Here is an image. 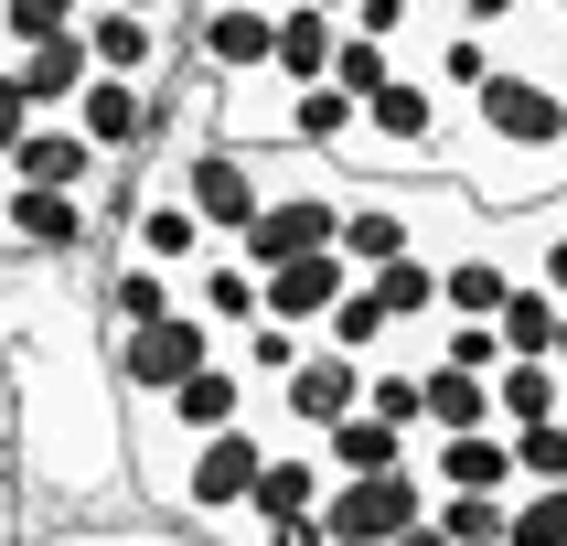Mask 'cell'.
Here are the masks:
<instances>
[{"label":"cell","instance_id":"cell-29","mask_svg":"<svg viewBox=\"0 0 567 546\" xmlns=\"http://www.w3.org/2000/svg\"><path fill=\"white\" fill-rule=\"evenodd\" d=\"M32 546H96V525H86V514H64V504H54V525H43Z\"/></svg>","mask_w":567,"mask_h":546},{"label":"cell","instance_id":"cell-31","mask_svg":"<svg viewBox=\"0 0 567 546\" xmlns=\"http://www.w3.org/2000/svg\"><path fill=\"white\" fill-rule=\"evenodd\" d=\"M385 546H450V536H440V525H429V514H417V525H396V536H385Z\"/></svg>","mask_w":567,"mask_h":546},{"label":"cell","instance_id":"cell-4","mask_svg":"<svg viewBox=\"0 0 567 546\" xmlns=\"http://www.w3.org/2000/svg\"><path fill=\"white\" fill-rule=\"evenodd\" d=\"M151 172H172V183H183V204L204 215V236H215V247L257 215V193H268V151H247V140H204V151H183V161H151Z\"/></svg>","mask_w":567,"mask_h":546},{"label":"cell","instance_id":"cell-5","mask_svg":"<svg viewBox=\"0 0 567 546\" xmlns=\"http://www.w3.org/2000/svg\"><path fill=\"white\" fill-rule=\"evenodd\" d=\"M96 247V204L86 193H43L0 172V257H86Z\"/></svg>","mask_w":567,"mask_h":546},{"label":"cell","instance_id":"cell-16","mask_svg":"<svg viewBox=\"0 0 567 546\" xmlns=\"http://www.w3.org/2000/svg\"><path fill=\"white\" fill-rule=\"evenodd\" d=\"M408 450H417L408 429H385L375 408H343V418H332V429L311 440V461H321V472H396Z\"/></svg>","mask_w":567,"mask_h":546},{"label":"cell","instance_id":"cell-7","mask_svg":"<svg viewBox=\"0 0 567 546\" xmlns=\"http://www.w3.org/2000/svg\"><path fill=\"white\" fill-rule=\"evenodd\" d=\"M75 43H86L96 75H151V86L172 75V54H183L161 11H118V0H86V11H75Z\"/></svg>","mask_w":567,"mask_h":546},{"label":"cell","instance_id":"cell-37","mask_svg":"<svg viewBox=\"0 0 567 546\" xmlns=\"http://www.w3.org/2000/svg\"><path fill=\"white\" fill-rule=\"evenodd\" d=\"M557 96H567V64H557Z\"/></svg>","mask_w":567,"mask_h":546},{"label":"cell","instance_id":"cell-26","mask_svg":"<svg viewBox=\"0 0 567 546\" xmlns=\"http://www.w3.org/2000/svg\"><path fill=\"white\" fill-rule=\"evenodd\" d=\"M343 32H364V43H408V32H417V0H353Z\"/></svg>","mask_w":567,"mask_h":546},{"label":"cell","instance_id":"cell-10","mask_svg":"<svg viewBox=\"0 0 567 546\" xmlns=\"http://www.w3.org/2000/svg\"><path fill=\"white\" fill-rule=\"evenodd\" d=\"M408 461L429 472V493H514V440L504 429H429Z\"/></svg>","mask_w":567,"mask_h":546},{"label":"cell","instance_id":"cell-25","mask_svg":"<svg viewBox=\"0 0 567 546\" xmlns=\"http://www.w3.org/2000/svg\"><path fill=\"white\" fill-rule=\"evenodd\" d=\"M504 440H514V482H567V408L525 418V429H504Z\"/></svg>","mask_w":567,"mask_h":546},{"label":"cell","instance_id":"cell-11","mask_svg":"<svg viewBox=\"0 0 567 546\" xmlns=\"http://www.w3.org/2000/svg\"><path fill=\"white\" fill-rule=\"evenodd\" d=\"M353 289V268H343V247H300V257H279V268H257V311L268 321H300L311 332L332 300Z\"/></svg>","mask_w":567,"mask_h":546},{"label":"cell","instance_id":"cell-15","mask_svg":"<svg viewBox=\"0 0 567 546\" xmlns=\"http://www.w3.org/2000/svg\"><path fill=\"white\" fill-rule=\"evenodd\" d=\"M429 429H504V418H493V385L440 364V353H417V440H429Z\"/></svg>","mask_w":567,"mask_h":546},{"label":"cell","instance_id":"cell-27","mask_svg":"<svg viewBox=\"0 0 567 546\" xmlns=\"http://www.w3.org/2000/svg\"><path fill=\"white\" fill-rule=\"evenodd\" d=\"M22 128H32V96L11 86V64H0V161H11V140H22Z\"/></svg>","mask_w":567,"mask_h":546},{"label":"cell","instance_id":"cell-1","mask_svg":"<svg viewBox=\"0 0 567 546\" xmlns=\"http://www.w3.org/2000/svg\"><path fill=\"white\" fill-rule=\"evenodd\" d=\"M204 353H225V332L193 311V300H172L161 321H128V332H107V375H118L128 408H151V396H172V385H183Z\"/></svg>","mask_w":567,"mask_h":546},{"label":"cell","instance_id":"cell-17","mask_svg":"<svg viewBox=\"0 0 567 546\" xmlns=\"http://www.w3.org/2000/svg\"><path fill=\"white\" fill-rule=\"evenodd\" d=\"M482 385H493V418H504V429H525V418H557V408H567V375L546 364V353H504Z\"/></svg>","mask_w":567,"mask_h":546},{"label":"cell","instance_id":"cell-3","mask_svg":"<svg viewBox=\"0 0 567 546\" xmlns=\"http://www.w3.org/2000/svg\"><path fill=\"white\" fill-rule=\"evenodd\" d=\"M64 119H75V140H86L107 172H140L161 140V86L151 75H86V86L64 96Z\"/></svg>","mask_w":567,"mask_h":546},{"label":"cell","instance_id":"cell-35","mask_svg":"<svg viewBox=\"0 0 567 546\" xmlns=\"http://www.w3.org/2000/svg\"><path fill=\"white\" fill-rule=\"evenodd\" d=\"M417 11H450V0H417Z\"/></svg>","mask_w":567,"mask_h":546},{"label":"cell","instance_id":"cell-14","mask_svg":"<svg viewBox=\"0 0 567 546\" xmlns=\"http://www.w3.org/2000/svg\"><path fill=\"white\" fill-rule=\"evenodd\" d=\"M332 43H343V22H332V11H311V0H279L268 75H279V86H321V75H332Z\"/></svg>","mask_w":567,"mask_h":546},{"label":"cell","instance_id":"cell-28","mask_svg":"<svg viewBox=\"0 0 567 546\" xmlns=\"http://www.w3.org/2000/svg\"><path fill=\"white\" fill-rule=\"evenodd\" d=\"M525 0H450V22H472V32H504Z\"/></svg>","mask_w":567,"mask_h":546},{"label":"cell","instance_id":"cell-12","mask_svg":"<svg viewBox=\"0 0 567 546\" xmlns=\"http://www.w3.org/2000/svg\"><path fill=\"white\" fill-rule=\"evenodd\" d=\"M0 172H11V183H43V193H86V204H96V183H107V161L75 140V119H32Z\"/></svg>","mask_w":567,"mask_h":546},{"label":"cell","instance_id":"cell-13","mask_svg":"<svg viewBox=\"0 0 567 546\" xmlns=\"http://www.w3.org/2000/svg\"><path fill=\"white\" fill-rule=\"evenodd\" d=\"M0 64H11V86L32 96V119H64V96H75V86H86V75H96L75 32H43V43H11V54H0Z\"/></svg>","mask_w":567,"mask_h":546},{"label":"cell","instance_id":"cell-19","mask_svg":"<svg viewBox=\"0 0 567 546\" xmlns=\"http://www.w3.org/2000/svg\"><path fill=\"white\" fill-rule=\"evenodd\" d=\"M289 151H321V161H343V140H353V96L321 75V86H289V128H279Z\"/></svg>","mask_w":567,"mask_h":546},{"label":"cell","instance_id":"cell-18","mask_svg":"<svg viewBox=\"0 0 567 546\" xmlns=\"http://www.w3.org/2000/svg\"><path fill=\"white\" fill-rule=\"evenodd\" d=\"M364 289H375V311L396 321V332H417V321H440V257H385V268H364Z\"/></svg>","mask_w":567,"mask_h":546},{"label":"cell","instance_id":"cell-9","mask_svg":"<svg viewBox=\"0 0 567 546\" xmlns=\"http://www.w3.org/2000/svg\"><path fill=\"white\" fill-rule=\"evenodd\" d=\"M268 32H279V0H193V64L204 75H268Z\"/></svg>","mask_w":567,"mask_h":546},{"label":"cell","instance_id":"cell-20","mask_svg":"<svg viewBox=\"0 0 567 546\" xmlns=\"http://www.w3.org/2000/svg\"><path fill=\"white\" fill-rule=\"evenodd\" d=\"M300 343H311V332H300V321H236V332H225V353H236V364H247V385H279L289 364H300Z\"/></svg>","mask_w":567,"mask_h":546},{"label":"cell","instance_id":"cell-22","mask_svg":"<svg viewBox=\"0 0 567 546\" xmlns=\"http://www.w3.org/2000/svg\"><path fill=\"white\" fill-rule=\"evenodd\" d=\"M504 546H567V482H514L504 493Z\"/></svg>","mask_w":567,"mask_h":546},{"label":"cell","instance_id":"cell-36","mask_svg":"<svg viewBox=\"0 0 567 546\" xmlns=\"http://www.w3.org/2000/svg\"><path fill=\"white\" fill-rule=\"evenodd\" d=\"M0 536H11V504H0Z\"/></svg>","mask_w":567,"mask_h":546},{"label":"cell","instance_id":"cell-30","mask_svg":"<svg viewBox=\"0 0 567 546\" xmlns=\"http://www.w3.org/2000/svg\"><path fill=\"white\" fill-rule=\"evenodd\" d=\"M22 472V429H11V385H0V482Z\"/></svg>","mask_w":567,"mask_h":546},{"label":"cell","instance_id":"cell-32","mask_svg":"<svg viewBox=\"0 0 567 546\" xmlns=\"http://www.w3.org/2000/svg\"><path fill=\"white\" fill-rule=\"evenodd\" d=\"M96 546H172L161 525H118V536H96Z\"/></svg>","mask_w":567,"mask_h":546},{"label":"cell","instance_id":"cell-6","mask_svg":"<svg viewBox=\"0 0 567 546\" xmlns=\"http://www.w3.org/2000/svg\"><path fill=\"white\" fill-rule=\"evenodd\" d=\"M396 64H408V75H429V86L461 107V96L504 64V32H472V22H450V11H417V32L396 43Z\"/></svg>","mask_w":567,"mask_h":546},{"label":"cell","instance_id":"cell-8","mask_svg":"<svg viewBox=\"0 0 567 546\" xmlns=\"http://www.w3.org/2000/svg\"><path fill=\"white\" fill-rule=\"evenodd\" d=\"M247 396H257L247 364H236V353H204V364H193L172 396H151L140 418H151L161 440H204V429H236V418H247Z\"/></svg>","mask_w":567,"mask_h":546},{"label":"cell","instance_id":"cell-2","mask_svg":"<svg viewBox=\"0 0 567 546\" xmlns=\"http://www.w3.org/2000/svg\"><path fill=\"white\" fill-rule=\"evenodd\" d=\"M311 514H321V546H385L396 525L429 514V472L417 461H396V472H332Z\"/></svg>","mask_w":567,"mask_h":546},{"label":"cell","instance_id":"cell-34","mask_svg":"<svg viewBox=\"0 0 567 546\" xmlns=\"http://www.w3.org/2000/svg\"><path fill=\"white\" fill-rule=\"evenodd\" d=\"M546 364H557V375H567V311H557V343H546Z\"/></svg>","mask_w":567,"mask_h":546},{"label":"cell","instance_id":"cell-21","mask_svg":"<svg viewBox=\"0 0 567 546\" xmlns=\"http://www.w3.org/2000/svg\"><path fill=\"white\" fill-rule=\"evenodd\" d=\"M493 332H504V353H546V343H557V289L514 279L504 300H493Z\"/></svg>","mask_w":567,"mask_h":546},{"label":"cell","instance_id":"cell-33","mask_svg":"<svg viewBox=\"0 0 567 546\" xmlns=\"http://www.w3.org/2000/svg\"><path fill=\"white\" fill-rule=\"evenodd\" d=\"M118 11H161V22H183V0H118Z\"/></svg>","mask_w":567,"mask_h":546},{"label":"cell","instance_id":"cell-23","mask_svg":"<svg viewBox=\"0 0 567 546\" xmlns=\"http://www.w3.org/2000/svg\"><path fill=\"white\" fill-rule=\"evenodd\" d=\"M311 332H321V343H343V353H364V364H375V353H385V343H396V321H385V311H375V289H364V279H353V289H343V300H332V311H321V321H311Z\"/></svg>","mask_w":567,"mask_h":546},{"label":"cell","instance_id":"cell-24","mask_svg":"<svg viewBox=\"0 0 567 546\" xmlns=\"http://www.w3.org/2000/svg\"><path fill=\"white\" fill-rule=\"evenodd\" d=\"M429 525L450 546H504V493H429Z\"/></svg>","mask_w":567,"mask_h":546}]
</instances>
